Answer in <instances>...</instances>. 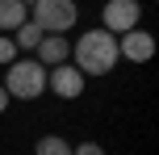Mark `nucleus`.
Here are the masks:
<instances>
[{
	"label": "nucleus",
	"instance_id": "nucleus-2",
	"mask_svg": "<svg viewBox=\"0 0 159 155\" xmlns=\"http://www.w3.org/2000/svg\"><path fill=\"white\" fill-rule=\"evenodd\" d=\"M4 92L17 101H38L46 92V67L38 59H13L8 63V80H4Z\"/></svg>",
	"mask_w": 159,
	"mask_h": 155
},
{
	"label": "nucleus",
	"instance_id": "nucleus-13",
	"mask_svg": "<svg viewBox=\"0 0 159 155\" xmlns=\"http://www.w3.org/2000/svg\"><path fill=\"white\" fill-rule=\"evenodd\" d=\"M8 101H13V97H8V92H4V84H0V113L8 109Z\"/></svg>",
	"mask_w": 159,
	"mask_h": 155
},
{
	"label": "nucleus",
	"instance_id": "nucleus-11",
	"mask_svg": "<svg viewBox=\"0 0 159 155\" xmlns=\"http://www.w3.org/2000/svg\"><path fill=\"white\" fill-rule=\"evenodd\" d=\"M13 59H17V46H13V38H8V34H0V63H13Z\"/></svg>",
	"mask_w": 159,
	"mask_h": 155
},
{
	"label": "nucleus",
	"instance_id": "nucleus-8",
	"mask_svg": "<svg viewBox=\"0 0 159 155\" xmlns=\"http://www.w3.org/2000/svg\"><path fill=\"white\" fill-rule=\"evenodd\" d=\"M25 21H30V8L21 0H0V34H17Z\"/></svg>",
	"mask_w": 159,
	"mask_h": 155
},
{
	"label": "nucleus",
	"instance_id": "nucleus-4",
	"mask_svg": "<svg viewBox=\"0 0 159 155\" xmlns=\"http://www.w3.org/2000/svg\"><path fill=\"white\" fill-rule=\"evenodd\" d=\"M138 17H143V4L138 0H109V4L101 8V30H109L113 38L117 34H130V30H138Z\"/></svg>",
	"mask_w": 159,
	"mask_h": 155
},
{
	"label": "nucleus",
	"instance_id": "nucleus-9",
	"mask_svg": "<svg viewBox=\"0 0 159 155\" xmlns=\"http://www.w3.org/2000/svg\"><path fill=\"white\" fill-rule=\"evenodd\" d=\"M34 155H71V143L59 139V134H42L34 143Z\"/></svg>",
	"mask_w": 159,
	"mask_h": 155
},
{
	"label": "nucleus",
	"instance_id": "nucleus-6",
	"mask_svg": "<svg viewBox=\"0 0 159 155\" xmlns=\"http://www.w3.org/2000/svg\"><path fill=\"white\" fill-rule=\"evenodd\" d=\"M155 55V38L147 30H130L117 38V59H130V63H147Z\"/></svg>",
	"mask_w": 159,
	"mask_h": 155
},
{
	"label": "nucleus",
	"instance_id": "nucleus-10",
	"mask_svg": "<svg viewBox=\"0 0 159 155\" xmlns=\"http://www.w3.org/2000/svg\"><path fill=\"white\" fill-rule=\"evenodd\" d=\"M38 42H42V30H38L34 21H25L21 30L13 34V46H17V50H38Z\"/></svg>",
	"mask_w": 159,
	"mask_h": 155
},
{
	"label": "nucleus",
	"instance_id": "nucleus-3",
	"mask_svg": "<svg viewBox=\"0 0 159 155\" xmlns=\"http://www.w3.org/2000/svg\"><path fill=\"white\" fill-rule=\"evenodd\" d=\"M30 21L42 34H67L80 21V8H75V0H34Z\"/></svg>",
	"mask_w": 159,
	"mask_h": 155
},
{
	"label": "nucleus",
	"instance_id": "nucleus-5",
	"mask_svg": "<svg viewBox=\"0 0 159 155\" xmlns=\"http://www.w3.org/2000/svg\"><path fill=\"white\" fill-rule=\"evenodd\" d=\"M84 75L75 71L71 63H59V67H46V88L55 92V97H63V101H75L80 92H84Z\"/></svg>",
	"mask_w": 159,
	"mask_h": 155
},
{
	"label": "nucleus",
	"instance_id": "nucleus-14",
	"mask_svg": "<svg viewBox=\"0 0 159 155\" xmlns=\"http://www.w3.org/2000/svg\"><path fill=\"white\" fill-rule=\"evenodd\" d=\"M21 4H25V8H30V4H34V0H21Z\"/></svg>",
	"mask_w": 159,
	"mask_h": 155
},
{
	"label": "nucleus",
	"instance_id": "nucleus-7",
	"mask_svg": "<svg viewBox=\"0 0 159 155\" xmlns=\"http://www.w3.org/2000/svg\"><path fill=\"white\" fill-rule=\"evenodd\" d=\"M67 55H71L67 34H42L38 50H34V59H38L42 67H59V63H67Z\"/></svg>",
	"mask_w": 159,
	"mask_h": 155
},
{
	"label": "nucleus",
	"instance_id": "nucleus-12",
	"mask_svg": "<svg viewBox=\"0 0 159 155\" xmlns=\"http://www.w3.org/2000/svg\"><path fill=\"white\" fill-rule=\"evenodd\" d=\"M71 155H105L101 143H80V147H71Z\"/></svg>",
	"mask_w": 159,
	"mask_h": 155
},
{
	"label": "nucleus",
	"instance_id": "nucleus-1",
	"mask_svg": "<svg viewBox=\"0 0 159 155\" xmlns=\"http://www.w3.org/2000/svg\"><path fill=\"white\" fill-rule=\"evenodd\" d=\"M71 59H75V71L84 75H109L113 63H117V38H113L109 30H88L80 34V42L71 46Z\"/></svg>",
	"mask_w": 159,
	"mask_h": 155
}]
</instances>
